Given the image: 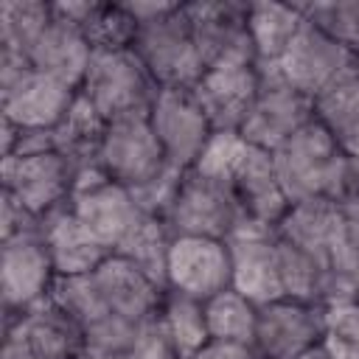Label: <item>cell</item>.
Listing matches in <instances>:
<instances>
[{
  "instance_id": "obj_23",
  "label": "cell",
  "mask_w": 359,
  "mask_h": 359,
  "mask_svg": "<svg viewBox=\"0 0 359 359\" xmlns=\"http://www.w3.org/2000/svg\"><path fill=\"white\" fill-rule=\"evenodd\" d=\"M342 219H345L342 210L331 199L317 196V199L289 205V210L278 222L275 233L280 238H286L289 244L300 247L303 252H309L314 261H320L328 269V255L342 230Z\"/></svg>"
},
{
  "instance_id": "obj_39",
  "label": "cell",
  "mask_w": 359,
  "mask_h": 359,
  "mask_svg": "<svg viewBox=\"0 0 359 359\" xmlns=\"http://www.w3.org/2000/svg\"><path fill=\"white\" fill-rule=\"evenodd\" d=\"M325 199H331L345 216H359V157H339Z\"/></svg>"
},
{
  "instance_id": "obj_43",
  "label": "cell",
  "mask_w": 359,
  "mask_h": 359,
  "mask_svg": "<svg viewBox=\"0 0 359 359\" xmlns=\"http://www.w3.org/2000/svg\"><path fill=\"white\" fill-rule=\"evenodd\" d=\"M0 359H36V356L31 353V348L20 337L6 334V345H3V356Z\"/></svg>"
},
{
  "instance_id": "obj_30",
  "label": "cell",
  "mask_w": 359,
  "mask_h": 359,
  "mask_svg": "<svg viewBox=\"0 0 359 359\" xmlns=\"http://www.w3.org/2000/svg\"><path fill=\"white\" fill-rule=\"evenodd\" d=\"M160 320H163V328H165L174 351L180 353V359H188L210 339L208 320H205V303L194 300L188 294L168 289L160 303Z\"/></svg>"
},
{
  "instance_id": "obj_14",
  "label": "cell",
  "mask_w": 359,
  "mask_h": 359,
  "mask_svg": "<svg viewBox=\"0 0 359 359\" xmlns=\"http://www.w3.org/2000/svg\"><path fill=\"white\" fill-rule=\"evenodd\" d=\"M356 65H359V59L353 53L339 48L334 39H328L306 17H303V25L297 28L294 39L289 42V48L278 59V67H280L283 79L294 90L309 95L311 101L317 95H323L337 79H342Z\"/></svg>"
},
{
  "instance_id": "obj_6",
  "label": "cell",
  "mask_w": 359,
  "mask_h": 359,
  "mask_svg": "<svg viewBox=\"0 0 359 359\" xmlns=\"http://www.w3.org/2000/svg\"><path fill=\"white\" fill-rule=\"evenodd\" d=\"M255 70L258 93L238 135L258 149L275 151L289 135L314 118V101L283 79L278 62H258Z\"/></svg>"
},
{
  "instance_id": "obj_35",
  "label": "cell",
  "mask_w": 359,
  "mask_h": 359,
  "mask_svg": "<svg viewBox=\"0 0 359 359\" xmlns=\"http://www.w3.org/2000/svg\"><path fill=\"white\" fill-rule=\"evenodd\" d=\"M300 11L314 28L359 59V0L300 3Z\"/></svg>"
},
{
  "instance_id": "obj_25",
  "label": "cell",
  "mask_w": 359,
  "mask_h": 359,
  "mask_svg": "<svg viewBox=\"0 0 359 359\" xmlns=\"http://www.w3.org/2000/svg\"><path fill=\"white\" fill-rule=\"evenodd\" d=\"M104 132H107V121L98 115V109L81 93H76L67 115L53 129V135H56V151L62 157H67L76 171L84 168V165H95L98 163Z\"/></svg>"
},
{
  "instance_id": "obj_28",
  "label": "cell",
  "mask_w": 359,
  "mask_h": 359,
  "mask_svg": "<svg viewBox=\"0 0 359 359\" xmlns=\"http://www.w3.org/2000/svg\"><path fill=\"white\" fill-rule=\"evenodd\" d=\"M168 247H171V236L165 230V224L157 216L140 213V219L135 222V227L123 236V241L115 247V255L132 261L137 269H143L160 289L168 292L165 283V264H168Z\"/></svg>"
},
{
  "instance_id": "obj_12",
  "label": "cell",
  "mask_w": 359,
  "mask_h": 359,
  "mask_svg": "<svg viewBox=\"0 0 359 359\" xmlns=\"http://www.w3.org/2000/svg\"><path fill=\"white\" fill-rule=\"evenodd\" d=\"M325 337V306L303 300H275L258 306L255 353L258 359H297Z\"/></svg>"
},
{
  "instance_id": "obj_22",
  "label": "cell",
  "mask_w": 359,
  "mask_h": 359,
  "mask_svg": "<svg viewBox=\"0 0 359 359\" xmlns=\"http://www.w3.org/2000/svg\"><path fill=\"white\" fill-rule=\"evenodd\" d=\"M39 236L50 252L56 275H90L107 255H112L70 210L62 205L39 219Z\"/></svg>"
},
{
  "instance_id": "obj_16",
  "label": "cell",
  "mask_w": 359,
  "mask_h": 359,
  "mask_svg": "<svg viewBox=\"0 0 359 359\" xmlns=\"http://www.w3.org/2000/svg\"><path fill=\"white\" fill-rule=\"evenodd\" d=\"M53 278H56V269L39 233L3 241L0 292H3L6 314H20L34 303L45 300Z\"/></svg>"
},
{
  "instance_id": "obj_4",
  "label": "cell",
  "mask_w": 359,
  "mask_h": 359,
  "mask_svg": "<svg viewBox=\"0 0 359 359\" xmlns=\"http://www.w3.org/2000/svg\"><path fill=\"white\" fill-rule=\"evenodd\" d=\"M269 154H272L278 182H280L289 205L325 196L334 168L342 157L331 132L317 118L303 123L294 135H289Z\"/></svg>"
},
{
  "instance_id": "obj_40",
  "label": "cell",
  "mask_w": 359,
  "mask_h": 359,
  "mask_svg": "<svg viewBox=\"0 0 359 359\" xmlns=\"http://www.w3.org/2000/svg\"><path fill=\"white\" fill-rule=\"evenodd\" d=\"M0 233H3V241L17 238V236H28V233H39V219L34 213H28L6 191H3V205H0Z\"/></svg>"
},
{
  "instance_id": "obj_41",
  "label": "cell",
  "mask_w": 359,
  "mask_h": 359,
  "mask_svg": "<svg viewBox=\"0 0 359 359\" xmlns=\"http://www.w3.org/2000/svg\"><path fill=\"white\" fill-rule=\"evenodd\" d=\"M188 359H258L255 348L238 345V342H222V339H208L196 353Z\"/></svg>"
},
{
  "instance_id": "obj_24",
  "label": "cell",
  "mask_w": 359,
  "mask_h": 359,
  "mask_svg": "<svg viewBox=\"0 0 359 359\" xmlns=\"http://www.w3.org/2000/svg\"><path fill=\"white\" fill-rule=\"evenodd\" d=\"M314 118L331 132L342 154L359 157V65L314 98Z\"/></svg>"
},
{
  "instance_id": "obj_32",
  "label": "cell",
  "mask_w": 359,
  "mask_h": 359,
  "mask_svg": "<svg viewBox=\"0 0 359 359\" xmlns=\"http://www.w3.org/2000/svg\"><path fill=\"white\" fill-rule=\"evenodd\" d=\"M48 300L65 311L73 323L81 325V331L87 325H93L95 320L112 314L93 280V275H56L48 292Z\"/></svg>"
},
{
  "instance_id": "obj_9",
  "label": "cell",
  "mask_w": 359,
  "mask_h": 359,
  "mask_svg": "<svg viewBox=\"0 0 359 359\" xmlns=\"http://www.w3.org/2000/svg\"><path fill=\"white\" fill-rule=\"evenodd\" d=\"M149 123L165 163L182 171L194 168L213 135V126L196 104L191 87H160L149 109Z\"/></svg>"
},
{
  "instance_id": "obj_3",
  "label": "cell",
  "mask_w": 359,
  "mask_h": 359,
  "mask_svg": "<svg viewBox=\"0 0 359 359\" xmlns=\"http://www.w3.org/2000/svg\"><path fill=\"white\" fill-rule=\"evenodd\" d=\"M132 50L146 65L157 87H194L205 73L185 3H174L171 11L151 22H140Z\"/></svg>"
},
{
  "instance_id": "obj_44",
  "label": "cell",
  "mask_w": 359,
  "mask_h": 359,
  "mask_svg": "<svg viewBox=\"0 0 359 359\" xmlns=\"http://www.w3.org/2000/svg\"><path fill=\"white\" fill-rule=\"evenodd\" d=\"M297 359H337L331 351H328V345L325 342H320V345H314V348H309L306 353H300Z\"/></svg>"
},
{
  "instance_id": "obj_38",
  "label": "cell",
  "mask_w": 359,
  "mask_h": 359,
  "mask_svg": "<svg viewBox=\"0 0 359 359\" xmlns=\"http://www.w3.org/2000/svg\"><path fill=\"white\" fill-rule=\"evenodd\" d=\"M182 174H185L182 168L165 165L154 180H149V182H143V185H137V188H129V194H132L135 205H137L143 213L163 219L165 210H168V205H171V199H174V194H177V188H180Z\"/></svg>"
},
{
  "instance_id": "obj_34",
  "label": "cell",
  "mask_w": 359,
  "mask_h": 359,
  "mask_svg": "<svg viewBox=\"0 0 359 359\" xmlns=\"http://www.w3.org/2000/svg\"><path fill=\"white\" fill-rule=\"evenodd\" d=\"M278 264H280L283 294L289 300L320 303L323 283H325V266L320 261H314L309 252H303L300 247L278 236Z\"/></svg>"
},
{
  "instance_id": "obj_8",
  "label": "cell",
  "mask_w": 359,
  "mask_h": 359,
  "mask_svg": "<svg viewBox=\"0 0 359 359\" xmlns=\"http://www.w3.org/2000/svg\"><path fill=\"white\" fill-rule=\"evenodd\" d=\"M67 205L109 252H115V247L123 241V236L135 227V222L143 213L135 205L129 188L112 182L98 168V163L76 171Z\"/></svg>"
},
{
  "instance_id": "obj_5",
  "label": "cell",
  "mask_w": 359,
  "mask_h": 359,
  "mask_svg": "<svg viewBox=\"0 0 359 359\" xmlns=\"http://www.w3.org/2000/svg\"><path fill=\"white\" fill-rule=\"evenodd\" d=\"M160 222L171 238L199 236L227 241V236L244 222V213L227 185L188 168Z\"/></svg>"
},
{
  "instance_id": "obj_20",
  "label": "cell",
  "mask_w": 359,
  "mask_h": 359,
  "mask_svg": "<svg viewBox=\"0 0 359 359\" xmlns=\"http://www.w3.org/2000/svg\"><path fill=\"white\" fill-rule=\"evenodd\" d=\"M6 334L20 337L36 359H76L84 353V331L48 297L20 314H6Z\"/></svg>"
},
{
  "instance_id": "obj_36",
  "label": "cell",
  "mask_w": 359,
  "mask_h": 359,
  "mask_svg": "<svg viewBox=\"0 0 359 359\" xmlns=\"http://www.w3.org/2000/svg\"><path fill=\"white\" fill-rule=\"evenodd\" d=\"M323 342L337 359H359V303H342L325 309Z\"/></svg>"
},
{
  "instance_id": "obj_21",
  "label": "cell",
  "mask_w": 359,
  "mask_h": 359,
  "mask_svg": "<svg viewBox=\"0 0 359 359\" xmlns=\"http://www.w3.org/2000/svg\"><path fill=\"white\" fill-rule=\"evenodd\" d=\"M93 48L84 39L81 28L53 11L50 22L42 28V34L28 48V62L34 70L48 73L67 87L79 90L84 81V73L90 67Z\"/></svg>"
},
{
  "instance_id": "obj_18",
  "label": "cell",
  "mask_w": 359,
  "mask_h": 359,
  "mask_svg": "<svg viewBox=\"0 0 359 359\" xmlns=\"http://www.w3.org/2000/svg\"><path fill=\"white\" fill-rule=\"evenodd\" d=\"M196 104L208 115L213 132H238L258 93V70L252 67H213L191 87Z\"/></svg>"
},
{
  "instance_id": "obj_15",
  "label": "cell",
  "mask_w": 359,
  "mask_h": 359,
  "mask_svg": "<svg viewBox=\"0 0 359 359\" xmlns=\"http://www.w3.org/2000/svg\"><path fill=\"white\" fill-rule=\"evenodd\" d=\"M76 168L59 151L34 157H3V191L36 219L67 205Z\"/></svg>"
},
{
  "instance_id": "obj_27",
  "label": "cell",
  "mask_w": 359,
  "mask_h": 359,
  "mask_svg": "<svg viewBox=\"0 0 359 359\" xmlns=\"http://www.w3.org/2000/svg\"><path fill=\"white\" fill-rule=\"evenodd\" d=\"M300 25H303L300 6H283L269 0L247 6V28L258 62H278Z\"/></svg>"
},
{
  "instance_id": "obj_31",
  "label": "cell",
  "mask_w": 359,
  "mask_h": 359,
  "mask_svg": "<svg viewBox=\"0 0 359 359\" xmlns=\"http://www.w3.org/2000/svg\"><path fill=\"white\" fill-rule=\"evenodd\" d=\"M53 17V3L3 0L0 3V48L28 56V48Z\"/></svg>"
},
{
  "instance_id": "obj_29",
  "label": "cell",
  "mask_w": 359,
  "mask_h": 359,
  "mask_svg": "<svg viewBox=\"0 0 359 359\" xmlns=\"http://www.w3.org/2000/svg\"><path fill=\"white\" fill-rule=\"evenodd\" d=\"M205 320L210 339L222 342H238L250 345L255 342V325H258V306L247 300L233 286L205 300Z\"/></svg>"
},
{
  "instance_id": "obj_37",
  "label": "cell",
  "mask_w": 359,
  "mask_h": 359,
  "mask_svg": "<svg viewBox=\"0 0 359 359\" xmlns=\"http://www.w3.org/2000/svg\"><path fill=\"white\" fill-rule=\"evenodd\" d=\"M137 325L140 323H129L118 314H107L84 328V348L104 356H115V359L126 356L137 337Z\"/></svg>"
},
{
  "instance_id": "obj_42",
  "label": "cell",
  "mask_w": 359,
  "mask_h": 359,
  "mask_svg": "<svg viewBox=\"0 0 359 359\" xmlns=\"http://www.w3.org/2000/svg\"><path fill=\"white\" fill-rule=\"evenodd\" d=\"M126 8H129V14L137 20V25L140 22H151V20H157V17H163L165 11H171L174 8V3H143V0H135V3H123Z\"/></svg>"
},
{
  "instance_id": "obj_13",
  "label": "cell",
  "mask_w": 359,
  "mask_h": 359,
  "mask_svg": "<svg viewBox=\"0 0 359 359\" xmlns=\"http://www.w3.org/2000/svg\"><path fill=\"white\" fill-rule=\"evenodd\" d=\"M165 283L171 292L188 294L194 300H210L213 294L233 286L230 247L219 238L180 236L171 238Z\"/></svg>"
},
{
  "instance_id": "obj_2",
  "label": "cell",
  "mask_w": 359,
  "mask_h": 359,
  "mask_svg": "<svg viewBox=\"0 0 359 359\" xmlns=\"http://www.w3.org/2000/svg\"><path fill=\"white\" fill-rule=\"evenodd\" d=\"M157 90V81L132 48L93 50L90 67L79 87V93L98 109L107 123L135 112H149Z\"/></svg>"
},
{
  "instance_id": "obj_19",
  "label": "cell",
  "mask_w": 359,
  "mask_h": 359,
  "mask_svg": "<svg viewBox=\"0 0 359 359\" xmlns=\"http://www.w3.org/2000/svg\"><path fill=\"white\" fill-rule=\"evenodd\" d=\"M93 280L107 303V309L129 323H143L160 311L165 289H160L143 269L121 255H107L93 272Z\"/></svg>"
},
{
  "instance_id": "obj_45",
  "label": "cell",
  "mask_w": 359,
  "mask_h": 359,
  "mask_svg": "<svg viewBox=\"0 0 359 359\" xmlns=\"http://www.w3.org/2000/svg\"><path fill=\"white\" fill-rule=\"evenodd\" d=\"M121 359H132V356H121Z\"/></svg>"
},
{
  "instance_id": "obj_7",
  "label": "cell",
  "mask_w": 359,
  "mask_h": 359,
  "mask_svg": "<svg viewBox=\"0 0 359 359\" xmlns=\"http://www.w3.org/2000/svg\"><path fill=\"white\" fill-rule=\"evenodd\" d=\"M247 6L236 0H196L185 3L191 34L205 70L213 67H252L258 65L255 45L247 28Z\"/></svg>"
},
{
  "instance_id": "obj_33",
  "label": "cell",
  "mask_w": 359,
  "mask_h": 359,
  "mask_svg": "<svg viewBox=\"0 0 359 359\" xmlns=\"http://www.w3.org/2000/svg\"><path fill=\"white\" fill-rule=\"evenodd\" d=\"M81 34L93 50H123L132 48L137 36V20L123 3H93L81 22Z\"/></svg>"
},
{
  "instance_id": "obj_11",
  "label": "cell",
  "mask_w": 359,
  "mask_h": 359,
  "mask_svg": "<svg viewBox=\"0 0 359 359\" xmlns=\"http://www.w3.org/2000/svg\"><path fill=\"white\" fill-rule=\"evenodd\" d=\"M230 264H233V289L241 292L255 306L283 300L280 264H278V233L275 227L244 219L230 236Z\"/></svg>"
},
{
  "instance_id": "obj_26",
  "label": "cell",
  "mask_w": 359,
  "mask_h": 359,
  "mask_svg": "<svg viewBox=\"0 0 359 359\" xmlns=\"http://www.w3.org/2000/svg\"><path fill=\"white\" fill-rule=\"evenodd\" d=\"M345 216V213H342ZM359 303V216H345L331 247L320 306Z\"/></svg>"
},
{
  "instance_id": "obj_1",
  "label": "cell",
  "mask_w": 359,
  "mask_h": 359,
  "mask_svg": "<svg viewBox=\"0 0 359 359\" xmlns=\"http://www.w3.org/2000/svg\"><path fill=\"white\" fill-rule=\"evenodd\" d=\"M194 171L222 182L236 196L244 219L278 227L289 210V199L278 182L272 154L247 143L238 132H213Z\"/></svg>"
},
{
  "instance_id": "obj_10",
  "label": "cell",
  "mask_w": 359,
  "mask_h": 359,
  "mask_svg": "<svg viewBox=\"0 0 359 359\" xmlns=\"http://www.w3.org/2000/svg\"><path fill=\"white\" fill-rule=\"evenodd\" d=\"M165 154L151 132L149 112H135L107 123L98 168L123 188H137L165 168Z\"/></svg>"
},
{
  "instance_id": "obj_17",
  "label": "cell",
  "mask_w": 359,
  "mask_h": 359,
  "mask_svg": "<svg viewBox=\"0 0 359 359\" xmlns=\"http://www.w3.org/2000/svg\"><path fill=\"white\" fill-rule=\"evenodd\" d=\"M79 90L65 81L28 67L20 79L0 87L3 121H11L20 129H56L67 115Z\"/></svg>"
}]
</instances>
